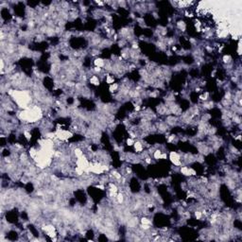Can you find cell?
Wrapping results in <instances>:
<instances>
[{
    "mask_svg": "<svg viewBox=\"0 0 242 242\" xmlns=\"http://www.w3.org/2000/svg\"><path fill=\"white\" fill-rule=\"evenodd\" d=\"M134 142H135V140H134L133 138L128 137V138L126 139V145L129 146V147H133V144H134Z\"/></svg>",
    "mask_w": 242,
    "mask_h": 242,
    "instance_id": "cell-4",
    "label": "cell"
},
{
    "mask_svg": "<svg viewBox=\"0 0 242 242\" xmlns=\"http://www.w3.org/2000/svg\"><path fill=\"white\" fill-rule=\"evenodd\" d=\"M88 81L90 83V84L94 86H98L100 84V79L98 78L97 75H91L89 77Z\"/></svg>",
    "mask_w": 242,
    "mask_h": 242,
    "instance_id": "cell-2",
    "label": "cell"
},
{
    "mask_svg": "<svg viewBox=\"0 0 242 242\" xmlns=\"http://www.w3.org/2000/svg\"><path fill=\"white\" fill-rule=\"evenodd\" d=\"M133 147L134 151H135V153L136 154L142 153L145 150V147H144V145H143V141L141 140V139H138V140L135 141Z\"/></svg>",
    "mask_w": 242,
    "mask_h": 242,
    "instance_id": "cell-1",
    "label": "cell"
},
{
    "mask_svg": "<svg viewBox=\"0 0 242 242\" xmlns=\"http://www.w3.org/2000/svg\"><path fill=\"white\" fill-rule=\"evenodd\" d=\"M93 64H94V66L103 68L104 65H105V60L102 59V58H100V57H97V58H96L95 60H94Z\"/></svg>",
    "mask_w": 242,
    "mask_h": 242,
    "instance_id": "cell-3",
    "label": "cell"
}]
</instances>
